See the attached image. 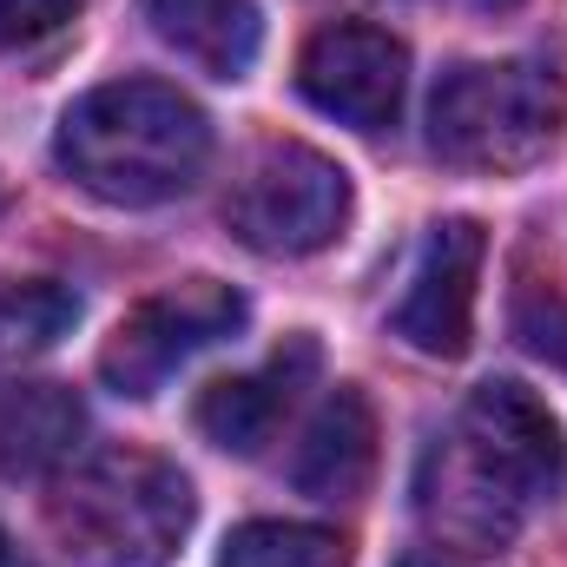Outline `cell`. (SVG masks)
Returning a JSON list of instances; mask_svg holds the SVG:
<instances>
[{"label":"cell","mask_w":567,"mask_h":567,"mask_svg":"<svg viewBox=\"0 0 567 567\" xmlns=\"http://www.w3.org/2000/svg\"><path fill=\"white\" fill-rule=\"evenodd\" d=\"M416 515H423V528L442 548L495 555V548L515 542V528H522L528 508H522L455 435H442L423 455V475H416Z\"/></svg>","instance_id":"9"},{"label":"cell","mask_w":567,"mask_h":567,"mask_svg":"<svg viewBox=\"0 0 567 567\" xmlns=\"http://www.w3.org/2000/svg\"><path fill=\"white\" fill-rule=\"evenodd\" d=\"M53 152L80 192L145 212V205L185 198L198 185V172L212 158V126L165 80H113L66 106Z\"/></svg>","instance_id":"1"},{"label":"cell","mask_w":567,"mask_h":567,"mask_svg":"<svg viewBox=\"0 0 567 567\" xmlns=\"http://www.w3.org/2000/svg\"><path fill=\"white\" fill-rule=\"evenodd\" d=\"M310 377H317V343H310V337H290L265 370L212 383L192 416H198V429H205L218 449L258 455V449L278 435V423L290 416V403H297V390H303Z\"/></svg>","instance_id":"10"},{"label":"cell","mask_w":567,"mask_h":567,"mask_svg":"<svg viewBox=\"0 0 567 567\" xmlns=\"http://www.w3.org/2000/svg\"><path fill=\"white\" fill-rule=\"evenodd\" d=\"M140 13L178 60H192L212 80H245L265 47L258 0H140Z\"/></svg>","instance_id":"13"},{"label":"cell","mask_w":567,"mask_h":567,"mask_svg":"<svg viewBox=\"0 0 567 567\" xmlns=\"http://www.w3.org/2000/svg\"><path fill=\"white\" fill-rule=\"evenodd\" d=\"M80 13V0H0V47H33L60 33Z\"/></svg>","instance_id":"17"},{"label":"cell","mask_w":567,"mask_h":567,"mask_svg":"<svg viewBox=\"0 0 567 567\" xmlns=\"http://www.w3.org/2000/svg\"><path fill=\"white\" fill-rule=\"evenodd\" d=\"M86 435V403L47 377H0V475L73 468Z\"/></svg>","instance_id":"12"},{"label":"cell","mask_w":567,"mask_h":567,"mask_svg":"<svg viewBox=\"0 0 567 567\" xmlns=\"http://www.w3.org/2000/svg\"><path fill=\"white\" fill-rule=\"evenodd\" d=\"M297 86L317 113L357 126V133H383L403 113V86H410V47L390 27L370 20H337L323 33H310L303 60H297Z\"/></svg>","instance_id":"6"},{"label":"cell","mask_w":567,"mask_h":567,"mask_svg":"<svg viewBox=\"0 0 567 567\" xmlns=\"http://www.w3.org/2000/svg\"><path fill=\"white\" fill-rule=\"evenodd\" d=\"M0 567H20V548L7 542V528H0Z\"/></svg>","instance_id":"18"},{"label":"cell","mask_w":567,"mask_h":567,"mask_svg":"<svg viewBox=\"0 0 567 567\" xmlns=\"http://www.w3.org/2000/svg\"><path fill=\"white\" fill-rule=\"evenodd\" d=\"M482 258H488V231L475 218H442L416 251V271L410 290L396 303V337L423 357H462L468 350V330H475V278H482Z\"/></svg>","instance_id":"8"},{"label":"cell","mask_w":567,"mask_h":567,"mask_svg":"<svg viewBox=\"0 0 567 567\" xmlns=\"http://www.w3.org/2000/svg\"><path fill=\"white\" fill-rule=\"evenodd\" d=\"M370 475H377V410L363 390L337 383L290 455V482L317 502H350L370 488Z\"/></svg>","instance_id":"11"},{"label":"cell","mask_w":567,"mask_h":567,"mask_svg":"<svg viewBox=\"0 0 567 567\" xmlns=\"http://www.w3.org/2000/svg\"><path fill=\"white\" fill-rule=\"evenodd\" d=\"M410 567H442V561H410Z\"/></svg>","instance_id":"19"},{"label":"cell","mask_w":567,"mask_h":567,"mask_svg":"<svg viewBox=\"0 0 567 567\" xmlns=\"http://www.w3.org/2000/svg\"><path fill=\"white\" fill-rule=\"evenodd\" d=\"M225 225L258 258H310V251L337 245L350 225V172L337 158H323L317 145H265L238 172V185L225 198Z\"/></svg>","instance_id":"4"},{"label":"cell","mask_w":567,"mask_h":567,"mask_svg":"<svg viewBox=\"0 0 567 567\" xmlns=\"http://www.w3.org/2000/svg\"><path fill=\"white\" fill-rule=\"evenodd\" d=\"M567 133V86L542 60L455 66L429 100V145L455 172H528Z\"/></svg>","instance_id":"3"},{"label":"cell","mask_w":567,"mask_h":567,"mask_svg":"<svg viewBox=\"0 0 567 567\" xmlns=\"http://www.w3.org/2000/svg\"><path fill=\"white\" fill-rule=\"evenodd\" d=\"M245 330V297L218 278H185L140 297L100 350V377L120 396H158L192 357Z\"/></svg>","instance_id":"5"},{"label":"cell","mask_w":567,"mask_h":567,"mask_svg":"<svg viewBox=\"0 0 567 567\" xmlns=\"http://www.w3.org/2000/svg\"><path fill=\"white\" fill-rule=\"evenodd\" d=\"M455 442L522 502H548L555 488L567 482V442H561V423L548 416V403L528 390V383H482L468 390L462 416H455Z\"/></svg>","instance_id":"7"},{"label":"cell","mask_w":567,"mask_h":567,"mask_svg":"<svg viewBox=\"0 0 567 567\" xmlns=\"http://www.w3.org/2000/svg\"><path fill=\"white\" fill-rule=\"evenodd\" d=\"M192 482L145 449H100L47 495V528L80 567H165L192 535Z\"/></svg>","instance_id":"2"},{"label":"cell","mask_w":567,"mask_h":567,"mask_svg":"<svg viewBox=\"0 0 567 567\" xmlns=\"http://www.w3.org/2000/svg\"><path fill=\"white\" fill-rule=\"evenodd\" d=\"M80 323V297L60 284H0V350H53Z\"/></svg>","instance_id":"15"},{"label":"cell","mask_w":567,"mask_h":567,"mask_svg":"<svg viewBox=\"0 0 567 567\" xmlns=\"http://www.w3.org/2000/svg\"><path fill=\"white\" fill-rule=\"evenodd\" d=\"M515 337H522L542 363H555L567 377V297H561V284H548V278L515 284Z\"/></svg>","instance_id":"16"},{"label":"cell","mask_w":567,"mask_h":567,"mask_svg":"<svg viewBox=\"0 0 567 567\" xmlns=\"http://www.w3.org/2000/svg\"><path fill=\"white\" fill-rule=\"evenodd\" d=\"M218 567H350V542L317 522H245Z\"/></svg>","instance_id":"14"}]
</instances>
